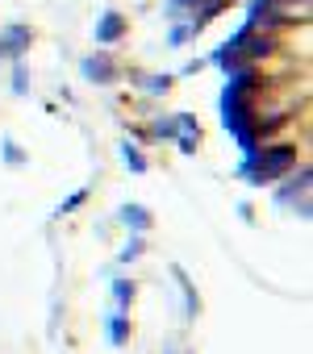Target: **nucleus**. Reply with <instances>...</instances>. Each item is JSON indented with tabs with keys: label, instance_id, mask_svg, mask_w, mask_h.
I'll return each instance as SVG.
<instances>
[{
	"label": "nucleus",
	"instance_id": "11",
	"mask_svg": "<svg viewBox=\"0 0 313 354\" xmlns=\"http://www.w3.org/2000/svg\"><path fill=\"white\" fill-rule=\"evenodd\" d=\"M113 304H117V313H125L134 304V283L129 279H113Z\"/></svg>",
	"mask_w": 313,
	"mask_h": 354
},
{
	"label": "nucleus",
	"instance_id": "4",
	"mask_svg": "<svg viewBox=\"0 0 313 354\" xmlns=\"http://www.w3.org/2000/svg\"><path fill=\"white\" fill-rule=\"evenodd\" d=\"M80 71H84V80H88V84H117V63L109 59V50L88 55V59L80 63Z\"/></svg>",
	"mask_w": 313,
	"mask_h": 354
},
{
	"label": "nucleus",
	"instance_id": "10",
	"mask_svg": "<svg viewBox=\"0 0 313 354\" xmlns=\"http://www.w3.org/2000/svg\"><path fill=\"white\" fill-rule=\"evenodd\" d=\"M172 275L180 279V292H184V304H188V317H197V313H201V300H197V292H193V283H188V275H184V267H172Z\"/></svg>",
	"mask_w": 313,
	"mask_h": 354
},
{
	"label": "nucleus",
	"instance_id": "12",
	"mask_svg": "<svg viewBox=\"0 0 313 354\" xmlns=\"http://www.w3.org/2000/svg\"><path fill=\"white\" fill-rule=\"evenodd\" d=\"M121 162H125L134 175H142V171H146V158H142V150H138L134 142H125V146H121Z\"/></svg>",
	"mask_w": 313,
	"mask_h": 354
},
{
	"label": "nucleus",
	"instance_id": "18",
	"mask_svg": "<svg viewBox=\"0 0 313 354\" xmlns=\"http://www.w3.org/2000/svg\"><path fill=\"white\" fill-rule=\"evenodd\" d=\"M188 38H197V34H193V26H176V30H172V46H184Z\"/></svg>",
	"mask_w": 313,
	"mask_h": 354
},
{
	"label": "nucleus",
	"instance_id": "15",
	"mask_svg": "<svg viewBox=\"0 0 313 354\" xmlns=\"http://www.w3.org/2000/svg\"><path fill=\"white\" fill-rule=\"evenodd\" d=\"M5 162H9V167H21V162H26V150H21L13 138H5Z\"/></svg>",
	"mask_w": 313,
	"mask_h": 354
},
{
	"label": "nucleus",
	"instance_id": "8",
	"mask_svg": "<svg viewBox=\"0 0 313 354\" xmlns=\"http://www.w3.org/2000/svg\"><path fill=\"white\" fill-rule=\"evenodd\" d=\"M105 329H109V342L113 346H125L129 342V317L125 313H109L105 317Z\"/></svg>",
	"mask_w": 313,
	"mask_h": 354
},
{
	"label": "nucleus",
	"instance_id": "1",
	"mask_svg": "<svg viewBox=\"0 0 313 354\" xmlns=\"http://www.w3.org/2000/svg\"><path fill=\"white\" fill-rule=\"evenodd\" d=\"M276 50V34H267V30H259V26H242L230 42H222L217 50H213V63L222 67V71H238V67H247L251 59H263V55H271Z\"/></svg>",
	"mask_w": 313,
	"mask_h": 354
},
{
	"label": "nucleus",
	"instance_id": "5",
	"mask_svg": "<svg viewBox=\"0 0 313 354\" xmlns=\"http://www.w3.org/2000/svg\"><path fill=\"white\" fill-rule=\"evenodd\" d=\"M125 30H129V21H125L117 9H109V13L96 21V42H100V46H113V42L125 38Z\"/></svg>",
	"mask_w": 313,
	"mask_h": 354
},
{
	"label": "nucleus",
	"instance_id": "3",
	"mask_svg": "<svg viewBox=\"0 0 313 354\" xmlns=\"http://www.w3.org/2000/svg\"><path fill=\"white\" fill-rule=\"evenodd\" d=\"M30 42H34V30L30 26H21V21L5 26V34H0V59H21L30 50Z\"/></svg>",
	"mask_w": 313,
	"mask_h": 354
},
{
	"label": "nucleus",
	"instance_id": "20",
	"mask_svg": "<svg viewBox=\"0 0 313 354\" xmlns=\"http://www.w3.org/2000/svg\"><path fill=\"white\" fill-rule=\"evenodd\" d=\"M80 205H84V192H75V196H71V201L59 209V217H63V213H71V209H80Z\"/></svg>",
	"mask_w": 313,
	"mask_h": 354
},
{
	"label": "nucleus",
	"instance_id": "6",
	"mask_svg": "<svg viewBox=\"0 0 313 354\" xmlns=\"http://www.w3.org/2000/svg\"><path fill=\"white\" fill-rule=\"evenodd\" d=\"M176 138H180V150H184V154H197V142H201V125H197V117L176 113Z\"/></svg>",
	"mask_w": 313,
	"mask_h": 354
},
{
	"label": "nucleus",
	"instance_id": "2",
	"mask_svg": "<svg viewBox=\"0 0 313 354\" xmlns=\"http://www.w3.org/2000/svg\"><path fill=\"white\" fill-rule=\"evenodd\" d=\"M292 167H296V146L280 142V146H267V150L247 154V162H242V180H247V184H255V188H263V184L284 180Z\"/></svg>",
	"mask_w": 313,
	"mask_h": 354
},
{
	"label": "nucleus",
	"instance_id": "17",
	"mask_svg": "<svg viewBox=\"0 0 313 354\" xmlns=\"http://www.w3.org/2000/svg\"><path fill=\"white\" fill-rule=\"evenodd\" d=\"M13 92H17V96H26V92H30V75H26V67H21V63L13 67Z\"/></svg>",
	"mask_w": 313,
	"mask_h": 354
},
{
	"label": "nucleus",
	"instance_id": "13",
	"mask_svg": "<svg viewBox=\"0 0 313 354\" xmlns=\"http://www.w3.org/2000/svg\"><path fill=\"white\" fill-rule=\"evenodd\" d=\"M172 84H176L172 75H146V80H142V88H146L150 96H168V92H172Z\"/></svg>",
	"mask_w": 313,
	"mask_h": 354
},
{
	"label": "nucleus",
	"instance_id": "19",
	"mask_svg": "<svg viewBox=\"0 0 313 354\" xmlns=\"http://www.w3.org/2000/svg\"><path fill=\"white\" fill-rule=\"evenodd\" d=\"M154 133H159V138H176V117L172 121H154Z\"/></svg>",
	"mask_w": 313,
	"mask_h": 354
},
{
	"label": "nucleus",
	"instance_id": "9",
	"mask_svg": "<svg viewBox=\"0 0 313 354\" xmlns=\"http://www.w3.org/2000/svg\"><path fill=\"white\" fill-rule=\"evenodd\" d=\"M121 221H125L134 234H146V230H150V209H142V205H125V209H121Z\"/></svg>",
	"mask_w": 313,
	"mask_h": 354
},
{
	"label": "nucleus",
	"instance_id": "16",
	"mask_svg": "<svg viewBox=\"0 0 313 354\" xmlns=\"http://www.w3.org/2000/svg\"><path fill=\"white\" fill-rule=\"evenodd\" d=\"M201 5H209V0H168V13H172V17H180L184 9H193V13H197Z\"/></svg>",
	"mask_w": 313,
	"mask_h": 354
},
{
	"label": "nucleus",
	"instance_id": "14",
	"mask_svg": "<svg viewBox=\"0 0 313 354\" xmlns=\"http://www.w3.org/2000/svg\"><path fill=\"white\" fill-rule=\"evenodd\" d=\"M146 254V242H142V234H134L129 242H125V250H121V263H134V259H142Z\"/></svg>",
	"mask_w": 313,
	"mask_h": 354
},
{
	"label": "nucleus",
	"instance_id": "7",
	"mask_svg": "<svg viewBox=\"0 0 313 354\" xmlns=\"http://www.w3.org/2000/svg\"><path fill=\"white\" fill-rule=\"evenodd\" d=\"M296 196L309 205V167H301V180H296V184H288V188H280V192H276V201H280V205H292Z\"/></svg>",
	"mask_w": 313,
	"mask_h": 354
}]
</instances>
